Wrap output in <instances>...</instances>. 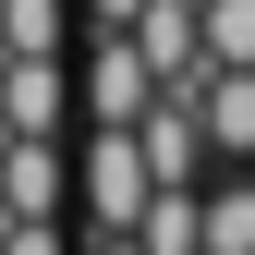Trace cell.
Segmentation results:
<instances>
[{
    "mask_svg": "<svg viewBox=\"0 0 255 255\" xmlns=\"http://www.w3.org/2000/svg\"><path fill=\"white\" fill-rule=\"evenodd\" d=\"M61 207V146L49 134H0V219H49Z\"/></svg>",
    "mask_w": 255,
    "mask_h": 255,
    "instance_id": "cell-7",
    "label": "cell"
},
{
    "mask_svg": "<svg viewBox=\"0 0 255 255\" xmlns=\"http://www.w3.org/2000/svg\"><path fill=\"white\" fill-rule=\"evenodd\" d=\"M0 49H73V0H0Z\"/></svg>",
    "mask_w": 255,
    "mask_h": 255,
    "instance_id": "cell-10",
    "label": "cell"
},
{
    "mask_svg": "<svg viewBox=\"0 0 255 255\" xmlns=\"http://www.w3.org/2000/svg\"><path fill=\"white\" fill-rule=\"evenodd\" d=\"M73 98H85V122H146L158 61L134 49V24H85V49H73Z\"/></svg>",
    "mask_w": 255,
    "mask_h": 255,
    "instance_id": "cell-2",
    "label": "cell"
},
{
    "mask_svg": "<svg viewBox=\"0 0 255 255\" xmlns=\"http://www.w3.org/2000/svg\"><path fill=\"white\" fill-rule=\"evenodd\" d=\"M73 110V49H0V134H61Z\"/></svg>",
    "mask_w": 255,
    "mask_h": 255,
    "instance_id": "cell-3",
    "label": "cell"
},
{
    "mask_svg": "<svg viewBox=\"0 0 255 255\" xmlns=\"http://www.w3.org/2000/svg\"><path fill=\"white\" fill-rule=\"evenodd\" d=\"M134 243L146 255H207V182H158L146 219H134Z\"/></svg>",
    "mask_w": 255,
    "mask_h": 255,
    "instance_id": "cell-8",
    "label": "cell"
},
{
    "mask_svg": "<svg viewBox=\"0 0 255 255\" xmlns=\"http://www.w3.org/2000/svg\"><path fill=\"white\" fill-rule=\"evenodd\" d=\"M207 61H255V0H207Z\"/></svg>",
    "mask_w": 255,
    "mask_h": 255,
    "instance_id": "cell-11",
    "label": "cell"
},
{
    "mask_svg": "<svg viewBox=\"0 0 255 255\" xmlns=\"http://www.w3.org/2000/svg\"><path fill=\"white\" fill-rule=\"evenodd\" d=\"M134 49L158 61V85H195L207 73V0H146V12H134Z\"/></svg>",
    "mask_w": 255,
    "mask_h": 255,
    "instance_id": "cell-6",
    "label": "cell"
},
{
    "mask_svg": "<svg viewBox=\"0 0 255 255\" xmlns=\"http://www.w3.org/2000/svg\"><path fill=\"white\" fill-rule=\"evenodd\" d=\"M134 146H146L158 182H207V110H195V85H158L146 122H134Z\"/></svg>",
    "mask_w": 255,
    "mask_h": 255,
    "instance_id": "cell-4",
    "label": "cell"
},
{
    "mask_svg": "<svg viewBox=\"0 0 255 255\" xmlns=\"http://www.w3.org/2000/svg\"><path fill=\"white\" fill-rule=\"evenodd\" d=\"M195 110H207V158L219 170H255V61H207Z\"/></svg>",
    "mask_w": 255,
    "mask_h": 255,
    "instance_id": "cell-5",
    "label": "cell"
},
{
    "mask_svg": "<svg viewBox=\"0 0 255 255\" xmlns=\"http://www.w3.org/2000/svg\"><path fill=\"white\" fill-rule=\"evenodd\" d=\"M0 255H61V219H0Z\"/></svg>",
    "mask_w": 255,
    "mask_h": 255,
    "instance_id": "cell-12",
    "label": "cell"
},
{
    "mask_svg": "<svg viewBox=\"0 0 255 255\" xmlns=\"http://www.w3.org/2000/svg\"><path fill=\"white\" fill-rule=\"evenodd\" d=\"M207 255H255V170L207 182Z\"/></svg>",
    "mask_w": 255,
    "mask_h": 255,
    "instance_id": "cell-9",
    "label": "cell"
},
{
    "mask_svg": "<svg viewBox=\"0 0 255 255\" xmlns=\"http://www.w3.org/2000/svg\"><path fill=\"white\" fill-rule=\"evenodd\" d=\"M85 255H146V243L134 231H85Z\"/></svg>",
    "mask_w": 255,
    "mask_h": 255,
    "instance_id": "cell-14",
    "label": "cell"
},
{
    "mask_svg": "<svg viewBox=\"0 0 255 255\" xmlns=\"http://www.w3.org/2000/svg\"><path fill=\"white\" fill-rule=\"evenodd\" d=\"M146 12V0H85V24H134Z\"/></svg>",
    "mask_w": 255,
    "mask_h": 255,
    "instance_id": "cell-13",
    "label": "cell"
},
{
    "mask_svg": "<svg viewBox=\"0 0 255 255\" xmlns=\"http://www.w3.org/2000/svg\"><path fill=\"white\" fill-rule=\"evenodd\" d=\"M73 195H85V231H134V219H146L158 170H146L134 122H85V146H73Z\"/></svg>",
    "mask_w": 255,
    "mask_h": 255,
    "instance_id": "cell-1",
    "label": "cell"
}]
</instances>
